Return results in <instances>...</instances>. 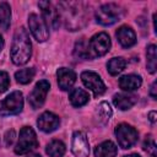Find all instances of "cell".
<instances>
[{
    "instance_id": "cell-5",
    "label": "cell",
    "mask_w": 157,
    "mask_h": 157,
    "mask_svg": "<svg viewBox=\"0 0 157 157\" xmlns=\"http://www.w3.org/2000/svg\"><path fill=\"white\" fill-rule=\"evenodd\" d=\"M87 47L91 59L96 56H102L110 49V38L105 32L97 33L87 42Z\"/></svg>"
},
{
    "instance_id": "cell-9",
    "label": "cell",
    "mask_w": 157,
    "mask_h": 157,
    "mask_svg": "<svg viewBox=\"0 0 157 157\" xmlns=\"http://www.w3.org/2000/svg\"><path fill=\"white\" fill-rule=\"evenodd\" d=\"M49 88H50V85L47 80H40L39 82L36 83L34 88L32 90V92L28 96V102H29L32 108L37 109V108H40L43 105Z\"/></svg>"
},
{
    "instance_id": "cell-15",
    "label": "cell",
    "mask_w": 157,
    "mask_h": 157,
    "mask_svg": "<svg viewBox=\"0 0 157 157\" xmlns=\"http://www.w3.org/2000/svg\"><path fill=\"white\" fill-rule=\"evenodd\" d=\"M117 38L124 48H130L136 43V34L129 26H121L117 31Z\"/></svg>"
},
{
    "instance_id": "cell-22",
    "label": "cell",
    "mask_w": 157,
    "mask_h": 157,
    "mask_svg": "<svg viewBox=\"0 0 157 157\" xmlns=\"http://www.w3.org/2000/svg\"><path fill=\"white\" fill-rule=\"evenodd\" d=\"M11 22V9L7 2L0 4V27L4 31H7Z\"/></svg>"
},
{
    "instance_id": "cell-21",
    "label": "cell",
    "mask_w": 157,
    "mask_h": 157,
    "mask_svg": "<svg viewBox=\"0 0 157 157\" xmlns=\"http://www.w3.org/2000/svg\"><path fill=\"white\" fill-rule=\"evenodd\" d=\"M66 147L63 141L60 140H53L47 145L45 152L49 157H63L65 155Z\"/></svg>"
},
{
    "instance_id": "cell-16",
    "label": "cell",
    "mask_w": 157,
    "mask_h": 157,
    "mask_svg": "<svg viewBox=\"0 0 157 157\" xmlns=\"http://www.w3.org/2000/svg\"><path fill=\"white\" fill-rule=\"evenodd\" d=\"M137 101V97L131 93H117L113 97V103L120 110L130 109Z\"/></svg>"
},
{
    "instance_id": "cell-27",
    "label": "cell",
    "mask_w": 157,
    "mask_h": 157,
    "mask_svg": "<svg viewBox=\"0 0 157 157\" xmlns=\"http://www.w3.org/2000/svg\"><path fill=\"white\" fill-rule=\"evenodd\" d=\"M142 147H144V150L147 152V155H150L151 157H157V146H156L155 139H153L151 135L146 136Z\"/></svg>"
},
{
    "instance_id": "cell-25",
    "label": "cell",
    "mask_w": 157,
    "mask_h": 157,
    "mask_svg": "<svg viewBox=\"0 0 157 157\" xmlns=\"http://www.w3.org/2000/svg\"><path fill=\"white\" fill-rule=\"evenodd\" d=\"M34 69L32 67H27V69H22V70H18L16 71L15 74V78L18 83H22V85H26V83H29L33 77H34Z\"/></svg>"
},
{
    "instance_id": "cell-11",
    "label": "cell",
    "mask_w": 157,
    "mask_h": 157,
    "mask_svg": "<svg viewBox=\"0 0 157 157\" xmlns=\"http://www.w3.org/2000/svg\"><path fill=\"white\" fill-rule=\"evenodd\" d=\"M71 151L77 157H87L90 153V145L88 140L85 132L82 131H75L72 135V142H71Z\"/></svg>"
},
{
    "instance_id": "cell-18",
    "label": "cell",
    "mask_w": 157,
    "mask_h": 157,
    "mask_svg": "<svg viewBox=\"0 0 157 157\" xmlns=\"http://www.w3.org/2000/svg\"><path fill=\"white\" fill-rule=\"evenodd\" d=\"M117 152V146L112 141H103L102 144L96 146L94 157H115Z\"/></svg>"
},
{
    "instance_id": "cell-12",
    "label": "cell",
    "mask_w": 157,
    "mask_h": 157,
    "mask_svg": "<svg viewBox=\"0 0 157 157\" xmlns=\"http://www.w3.org/2000/svg\"><path fill=\"white\" fill-rule=\"evenodd\" d=\"M38 6H39L40 10H42L43 20H44V22L47 23L48 28H49V27H52V28H58L59 25H60V20H59L58 11H56V9L52 5V2H49V1H39V2H38Z\"/></svg>"
},
{
    "instance_id": "cell-4",
    "label": "cell",
    "mask_w": 157,
    "mask_h": 157,
    "mask_svg": "<svg viewBox=\"0 0 157 157\" xmlns=\"http://www.w3.org/2000/svg\"><path fill=\"white\" fill-rule=\"evenodd\" d=\"M38 146V139L34 130L29 126H23L20 131V137L15 147L17 155H26Z\"/></svg>"
},
{
    "instance_id": "cell-29",
    "label": "cell",
    "mask_w": 157,
    "mask_h": 157,
    "mask_svg": "<svg viewBox=\"0 0 157 157\" xmlns=\"http://www.w3.org/2000/svg\"><path fill=\"white\" fill-rule=\"evenodd\" d=\"M15 137H16V134H15V131H13V130H9V131H6L5 137H4V139H5V145H6V146L12 145V142H13Z\"/></svg>"
},
{
    "instance_id": "cell-30",
    "label": "cell",
    "mask_w": 157,
    "mask_h": 157,
    "mask_svg": "<svg viewBox=\"0 0 157 157\" xmlns=\"http://www.w3.org/2000/svg\"><path fill=\"white\" fill-rule=\"evenodd\" d=\"M150 94L152 98H157V82L153 81V83L151 85V88H150Z\"/></svg>"
},
{
    "instance_id": "cell-6",
    "label": "cell",
    "mask_w": 157,
    "mask_h": 157,
    "mask_svg": "<svg viewBox=\"0 0 157 157\" xmlns=\"http://www.w3.org/2000/svg\"><path fill=\"white\" fill-rule=\"evenodd\" d=\"M23 108V96L20 91L11 92L5 99L0 101V115L18 114Z\"/></svg>"
},
{
    "instance_id": "cell-26",
    "label": "cell",
    "mask_w": 157,
    "mask_h": 157,
    "mask_svg": "<svg viewBox=\"0 0 157 157\" xmlns=\"http://www.w3.org/2000/svg\"><path fill=\"white\" fill-rule=\"evenodd\" d=\"M75 55L78 56L80 59H91L90 53H88L87 42L80 40V42L76 43V45H75Z\"/></svg>"
},
{
    "instance_id": "cell-14",
    "label": "cell",
    "mask_w": 157,
    "mask_h": 157,
    "mask_svg": "<svg viewBox=\"0 0 157 157\" xmlns=\"http://www.w3.org/2000/svg\"><path fill=\"white\" fill-rule=\"evenodd\" d=\"M56 76H58V85L63 91L70 90L76 82V74L67 67H60L56 71Z\"/></svg>"
},
{
    "instance_id": "cell-3",
    "label": "cell",
    "mask_w": 157,
    "mask_h": 157,
    "mask_svg": "<svg viewBox=\"0 0 157 157\" xmlns=\"http://www.w3.org/2000/svg\"><path fill=\"white\" fill-rule=\"evenodd\" d=\"M123 16V10L117 4L109 2L98 7L96 11V20L102 26H112L118 22Z\"/></svg>"
},
{
    "instance_id": "cell-34",
    "label": "cell",
    "mask_w": 157,
    "mask_h": 157,
    "mask_svg": "<svg viewBox=\"0 0 157 157\" xmlns=\"http://www.w3.org/2000/svg\"><path fill=\"white\" fill-rule=\"evenodd\" d=\"M28 157H42L40 155H38V153H32V155H29Z\"/></svg>"
},
{
    "instance_id": "cell-1",
    "label": "cell",
    "mask_w": 157,
    "mask_h": 157,
    "mask_svg": "<svg viewBox=\"0 0 157 157\" xmlns=\"http://www.w3.org/2000/svg\"><path fill=\"white\" fill-rule=\"evenodd\" d=\"M83 2L80 1H61L58 5L59 20L70 31H76L83 27L87 22V11Z\"/></svg>"
},
{
    "instance_id": "cell-7",
    "label": "cell",
    "mask_w": 157,
    "mask_h": 157,
    "mask_svg": "<svg viewBox=\"0 0 157 157\" xmlns=\"http://www.w3.org/2000/svg\"><path fill=\"white\" fill-rule=\"evenodd\" d=\"M115 136L121 148H130L137 141V131L129 124H119L115 128Z\"/></svg>"
},
{
    "instance_id": "cell-10",
    "label": "cell",
    "mask_w": 157,
    "mask_h": 157,
    "mask_svg": "<svg viewBox=\"0 0 157 157\" xmlns=\"http://www.w3.org/2000/svg\"><path fill=\"white\" fill-rule=\"evenodd\" d=\"M81 80H82L83 85L93 92L94 96H101L104 93L105 85L102 81V78L99 77V75L96 74L94 71H83L81 74Z\"/></svg>"
},
{
    "instance_id": "cell-31",
    "label": "cell",
    "mask_w": 157,
    "mask_h": 157,
    "mask_svg": "<svg viewBox=\"0 0 157 157\" xmlns=\"http://www.w3.org/2000/svg\"><path fill=\"white\" fill-rule=\"evenodd\" d=\"M148 119H150L151 123H155V121H156V112H153V110L150 112V113H148Z\"/></svg>"
},
{
    "instance_id": "cell-33",
    "label": "cell",
    "mask_w": 157,
    "mask_h": 157,
    "mask_svg": "<svg viewBox=\"0 0 157 157\" xmlns=\"http://www.w3.org/2000/svg\"><path fill=\"white\" fill-rule=\"evenodd\" d=\"M2 48H4V39H2V37L0 36V52L2 50Z\"/></svg>"
},
{
    "instance_id": "cell-19",
    "label": "cell",
    "mask_w": 157,
    "mask_h": 157,
    "mask_svg": "<svg viewBox=\"0 0 157 157\" xmlns=\"http://www.w3.org/2000/svg\"><path fill=\"white\" fill-rule=\"evenodd\" d=\"M112 113L113 112H112L110 105L107 102H101L97 105L96 110H94V117H96V119H97V121L99 124L104 125V124H107L109 121V119L112 117Z\"/></svg>"
},
{
    "instance_id": "cell-23",
    "label": "cell",
    "mask_w": 157,
    "mask_h": 157,
    "mask_svg": "<svg viewBox=\"0 0 157 157\" xmlns=\"http://www.w3.org/2000/svg\"><path fill=\"white\" fill-rule=\"evenodd\" d=\"M146 55H147V70L148 72L155 74L157 69V48L155 44H150L147 47Z\"/></svg>"
},
{
    "instance_id": "cell-28",
    "label": "cell",
    "mask_w": 157,
    "mask_h": 157,
    "mask_svg": "<svg viewBox=\"0 0 157 157\" xmlns=\"http://www.w3.org/2000/svg\"><path fill=\"white\" fill-rule=\"evenodd\" d=\"M10 85V78L7 72L5 71H0V93H4Z\"/></svg>"
},
{
    "instance_id": "cell-24",
    "label": "cell",
    "mask_w": 157,
    "mask_h": 157,
    "mask_svg": "<svg viewBox=\"0 0 157 157\" xmlns=\"http://www.w3.org/2000/svg\"><path fill=\"white\" fill-rule=\"evenodd\" d=\"M125 66H126V61L123 58H113L107 64V69L109 74L113 76H117L118 74H120L125 69Z\"/></svg>"
},
{
    "instance_id": "cell-32",
    "label": "cell",
    "mask_w": 157,
    "mask_h": 157,
    "mask_svg": "<svg viewBox=\"0 0 157 157\" xmlns=\"http://www.w3.org/2000/svg\"><path fill=\"white\" fill-rule=\"evenodd\" d=\"M123 157H141V156L137 155V153H130V155H126V156H123Z\"/></svg>"
},
{
    "instance_id": "cell-17",
    "label": "cell",
    "mask_w": 157,
    "mask_h": 157,
    "mask_svg": "<svg viewBox=\"0 0 157 157\" xmlns=\"http://www.w3.org/2000/svg\"><path fill=\"white\" fill-rule=\"evenodd\" d=\"M142 83V80L139 75H135V74H130V75H125L123 77L119 78V86L121 90L124 91H134V90H137Z\"/></svg>"
},
{
    "instance_id": "cell-13",
    "label": "cell",
    "mask_w": 157,
    "mask_h": 157,
    "mask_svg": "<svg viewBox=\"0 0 157 157\" xmlns=\"http://www.w3.org/2000/svg\"><path fill=\"white\" fill-rule=\"evenodd\" d=\"M60 124V119L58 115H55L52 112H44L37 120L38 128L44 132H52L54 131Z\"/></svg>"
},
{
    "instance_id": "cell-20",
    "label": "cell",
    "mask_w": 157,
    "mask_h": 157,
    "mask_svg": "<svg viewBox=\"0 0 157 157\" xmlns=\"http://www.w3.org/2000/svg\"><path fill=\"white\" fill-rule=\"evenodd\" d=\"M69 99L74 107H82L90 101V94L82 88H74L70 92Z\"/></svg>"
},
{
    "instance_id": "cell-2",
    "label": "cell",
    "mask_w": 157,
    "mask_h": 157,
    "mask_svg": "<svg viewBox=\"0 0 157 157\" xmlns=\"http://www.w3.org/2000/svg\"><path fill=\"white\" fill-rule=\"evenodd\" d=\"M31 54H32V44L29 40L28 32L23 27H20L15 32L12 39V45L10 52L11 60L16 65H25L29 60Z\"/></svg>"
},
{
    "instance_id": "cell-8",
    "label": "cell",
    "mask_w": 157,
    "mask_h": 157,
    "mask_svg": "<svg viewBox=\"0 0 157 157\" xmlns=\"http://www.w3.org/2000/svg\"><path fill=\"white\" fill-rule=\"evenodd\" d=\"M29 31L38 42H45L49 38V28L43 17L37 13H31L28 17Z\"/></svg>"
}]
</instances>
